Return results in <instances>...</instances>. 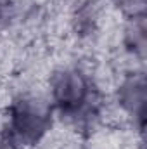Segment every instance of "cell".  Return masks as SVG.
Listing matches in <instances>:
<instances>
[{
	"label": "cell",
	"mask_w": 147,
	"mask_h": 149,
	"mask_svg": "<svg viewBox=\"0 0 147 149\" xmlns=\"http://www.w3.org/2000/svg\"><path fill=\"white\" fill-rule=\"evenodd\" d=\"M50 102L80 132H92L104 109V99L97 85L73 66L61 68L50 76Z\"/></svg>",
	"instance_id": "obj_1"
},
{
	"label": "cell",
	"mask_w": 147,
	"mask_h": 149,
	"mask_svg": "<svg viewBox=\"0 0 147 149\" xmlns=\"http://www.w3.org/2000/svg\"><path fill=\"white\" fill-rule=\"evenodd\" d=\"M54 108L47 101L24 94L17 95L7 109L5 134L21 149L38 144L52 127Z\"/></svg>",
	"instance_id": "obj_2"
},
{
	"label": "cell",
	"mask_w": 147,
	"mask_h": 149,
	"mask_svg": "<svg viewBox=\"0 0 147 149\" xmlns=\"http://www.w3.org/2000/svg\"><path fill=\"white\" fill-rule=\"evenodd\" d=\"M116 101L123 111L133 118V123L142 132L144 123H146L147 101L146 74L142 71H132V73L125 74L116 88Z\"/></svg>",
	"instance_id": "obj_3"
},
{
	"label": "cell",
	"mask_w": 147,
	"mask_h": 149,
	"mask_svg": "<svg viewBox=\"0 0 147 149\" xmlns=\"http://www.w3.org/2000/svg\"><path fill=\"white\" fill-rule=\"evenodd\" d=\"M123 45L137 59L142 61L146 57V49H147L146 16L144 17L126 19V26L123 30Z\"/></svg>",
	"instance_id": "obj_4"
},
{
	"label": "cell",
	"mask_w": 147,
	"mask_h": 149,
	"mask_svg": "<svg viewBox=\"0 0 147 149\" xmlns=\"http://www.w3.org/2000/svg\"><path fill=\"white\" fill-rule=\"evenodd\" d=\"M97 21H99V10L94 0L83 2L81 5L76 7L73 14V28L78 35L81 37L92 35L97 28Z\"/></svg>",
	"instance_id": "obj_5"
},
{
	"label": "cell",
	"mask_w": 147,
	"mask_h": 149,
	"mask_svg": "<svg viewBox=\"0 0 147 149\" xmlns=\"http://www.w3.org/2000/svg\"><path fill=\"white\" fill-rule=\"evenodd\" d=\"M112 3L126 19L146 16L147 0H112Z\"/></svg>",
	"instance_id": "obj_6"
},
{
	"label": "cell",
	"mask_w": 147,
	"mask_h": 149,
	"mask_svg": "<svg viewBox=\"0 0 147 149\" xmlns=\"http://www.w3.org/2000/svg\"><path fill=\"white\" fill-rule=\"evenodd\" d=\"M0 149H21L5 132H0Z\"/></svg>",
	"instance_id": "obj_7"
},
{
	"label": "cell",
	"mask_w": 147,
	"mask_h": 149,
	"mask_svg": "<svg viewBox=\"0 0 147 149\" xmlns=\"http://www.w3.org/2000/svg\"><path fill=\"white\" fill-rule=\"evenodd\" d=\"M7 12H9V0H0V24L5 21Z\"/></svg>",
	"instance_id": "obj_8"
}]
</instances>
